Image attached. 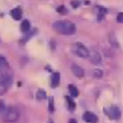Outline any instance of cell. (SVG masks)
Wrapping results in <instances>:
<instances>
[{"label": "cell", "mask_w": 123, "mask_h": 123, "mask_svg": "<svg viewBox=\"0 0 123 123\" xmlns=\"http://www.w3.org/2000/svg\"><path fill=\"white\" fill-rule=\"evenodd\" d=\"M89 57H90V60H91V62H92L93 64H95V65H99V64H101L102 59H101V55H100L99 53L93 52V53H91V54H90Z\"/></svg>", "instance_id": "8"}, {"label": "cell", "mask_w": 123, "mask_h": 123, "mask_svg": "<svg viewBox=\"0 0 123 123\" xmlns=\"http://www.w3.org/2000/svg\"><path fill=\"white\" fill-rule=\"evenodd\" d=\"M49 110L50 112H54V111H55V107H54V99H53V97H50V98H49Z\"/></svg>", "instance_id": "20"}, {"label": "cell", "mask_w": 123, "mask_h": 123, "mask_svg": "<svg viewBox=\"0 0 123 123\" xmlns=\"http://www.w3.org/2000/svg\"><path fill=\"white\" fill-rule=\"evenodd\" d=\"M6 108H7V106L5 105V103L2 100H0V116L4 113V111L6 110Z\"/></svg>", "instance_id": "19"}, {"label": "cell", "mask_w": 123, "mask_h": 123, "mask_svg": "<svg viewBox=\"0 0 123 123\" xmlns=\"http://www.w3.org/2000/svg\"><path fill=\"white\" fill-rule=\"evenodd\" d=\"M73 53L75 55H77L78 57L80 58H89V55H90V52H89V49H87L84 44H82L80 43H76L74 44V47H73Z\"/></svg>", "instance_id": "4"}, {"label": "cell", "mask_w": 123, "mask_h": 123, "mask_svg": "<svg viewBox=\"0 0 123 123\" xmlns=\"http://www.w3.org/2000/svg\"><path fill=\"white\" fill-rule=\"evenodd\" d=\"M55 31L61 34H74L76 32V25L70 21H55L53 23Z\"/></svg>", "instance_id": "1"}, {"label": "cell", "mask_w": 123, "mask_h": 123, "mask_svg": "<svg viewBox=\"0 0 123 123\" xmlns=\"http://www.w3.org/2000/svg\"><path fill=\"white\" fill-rule=\"evenodd\" d=\"M93 76H94V78L100 79V78H102V76H103V72H102L100 69H95L93 71Z\"/></svg>", "instance_id": "16"}, {"label": "cell", "mask_w": 123, "mask_h": 123, "mask_svg": "<svg viewBox=\"0 0 123 123\" xmlns=\"http://www.w3.org/2000/svg\"><path fill=\"white\" fill-rule=\"evenodd\" d=\"M71 4H72V6H73L74 8H77V7H79L81 5V1L80 0H73V1L71 2Z\"/></svg>", "instance_id": "21"}, {"label": "cell", "mask_w": 123, "mask_h": 123, "mask_svg": "<svg viewBox=\"0 0 123 123\" xmlns=\"http://www.w3.org/2000/svg\"><path fill=\"white\" fill-rule=\"evenodd\" d=\"M2 119L7 122H15L19 118V112L14 107H7L4 113L1 115Z\"/></svg>", "instance_id": "2"}, {"label": "cell", "mask_w": 123, "mask_h": 123, "mask_svg": "<svg viewBox=\"0 0 123 123\" xmlns=\"http://www.w3.org/2000/svg\"><path fill=\"white\" fill-rule=\"evenodd\" d=\"M45 97H47V94H45V92L43 90H39L37 91V98L38 100H43V99H45Z\"/></svg>", "instance_id": "17"}, {"label": "cell", "mask_w": 123, "mask_h": 123, "mask_svg": "<svg viewBox=\"0 0 123 123\" xmlns=\"http://www.w3.org/2000/svg\"><path fill=\"white\" fill-rule=\"evenodd\" d=\"M71 70H72L73 74L77 77V78H83L84 75H85L84 70L82 69L80 66H78V65H73L71 67Z\"/></svg>", "instance_id": "7"}, {"label": "cell", "mask_w": 123, "mask_h": 123, "mask_svg": "<svg viewBox=\"0 0 123 123\" xmlns=\"http://www.w3.org/2000/svg\"><path fill=\"white\" fill-rule=\"evenodd\" d=\"M20 29H21V31H23V32H27L30 29V22L28 20H23L21 25H20Z\"/></svg>", "instance_id": "12"}, {"label": "cell", "mask_w": 123, "mask_h": 123, "mask_svg": "<svg viewBox=\"0 0 123 123\" xmlns=\"http://www.w3.org/2000/svg\"><path fill=\"white\" fill-rule=\"evenodd\" d=\"M66 100H67V102H68V107H69V109H70L71 111L75 110V108H76V103L73 101V99H72L71 97L67 96V97H66Z\"/></svg>", "instance_id": "14"}, {"label": "cell", "mask_w": 123, "mask_h": 123, "mask_svg": "<svg viewBox=\"0 0 123 123\" xmlns=\"http://www.w3.org/2000/svg\"><path fill=\"white\" fill-rule=\"evenodd\" d=\"M69 123H77V121H76L75 119H71V120L69 121Z\"/></svg>", "instance_id": "23"}, {"label": "cell", "mask_w": 123, "mask_h": 123, "mask_svg": "<svg viewBox=\"0 0 123 123\" xmlns=\"http://www.w3.org/2000/svg\"><path fill=\"white\" fill-rule=\"evenodd\" d=\"M60 84V73H54L52 76V87L53 88H55L58 87Z\"/></svg>", "instance_id": "10"}, {"label": "cell", "mask_w": 123, "mask_h": 123, "mask_svg": "<svg viewBox=\"0 0 123 123\" xmlns=\"http://www.w3.org/2000/svg\"><path fill=\"white\" fill-rule=\"evenodd\" d=\"M69 92L72 97H78L79 95V91L74 85H69Z\"/></svg>", "instance_id": "13"}, {"label": "cell", "mask_w": 123, "mask_h": 123, "mask_svg": "<svg viewBox=\"0 0 123 123\" xmlns=\"http://www.w3.org/2000/svg\"><path fill=\"white\" fill-rule=\"evenodd\" d=\"M104 112L112 120H119L120 117H121V111L118 107L115 106V105H112V106L108 107V108H105Z\"/></svg>", "instance_id": "5"}, {"label": "cell", "mask_w": 123, "mask_h": 123, "mask_svg": "<svg viewBox=\"0 0 123 123\" xmlns=\"http://www.w3.org/2000/svg\"><path fill=\"white\" fill-rule=\"evenodd\" d=\"M8 68V63L7 61L5 60L3 57H0V70H3V69H6Z\"/></svg>", "instance_id": "15"}, {"label": "cell", "mask_w": 123, "mask_h": 123, "mask_svg": "<svg viewBox=\"0 0 123 123\" xmlns=\"http://www.w3.org/2000/svg\"><path fill=\"white\" fill-rule=\"evenodd\" d=\"M12 84V77L0 70V94L4 93Z\"/></svg>", "instance_id": "3"}, {"label": "cell", "mask_w": 123, "mask_h": 123, "mask_svg": "<svg viewBox=\"0 0 123 123\" xmlns=\"http://www.w3.org/2000/svg\"><path fill=\"white\" fill-rule=\"evenodd\" d=\"M57 11L60 13V14H67L68 13V10H67V8L64 6V5H61V6H59L58 8H57Z\"/></svg>", "instance_id": "18"}, {"label": "cell", "mask_w": 123, "mask_h": 123, "mask_svg": "<svg viewBox=\"0 0 123 123\" xmlns=\"http://www.w3.org/2000/svg\"><path fill=\"white\" fill-rule=\"evenodd\" d=\"M117 21L119 23H123V12L118 13V15H117Z\"/></svg>", "instance_id": "22"}, {"label": "cell", "mask_w": 123, "mask_h": 123, "mask_svg": "<svg viewBox=\"0 0 123 123\" xmlns=\"http://www.w3.org/2000/svg\"><path fill=\"white\" fill-rule=\"evenodd\" d=\"M11 16H12L13 19H16V20L21 19V17H22V11H21V9H20L19 7L12 9L11 10Z\"/></svg>", "instance_id": "9"}, {"label": "cell", "mask_w": 123, "mask_h": 123, "mask_svg": "<svg viewBox=\"0 0 123 123\" xmlns=\"http://www.w3.org/2000/svg\"><path fill=\"white\" fill-rule=\"evenodd\" d=\"M83 119L88 123H97L98 122V117L92 112H85L83 115Z\"/></svg>", "instance_id": "6"}, {"label": "cell", "mask_w": 123, "mask_h": 123, "mask_svg": "<svg viewBox=\"0 0 123 123\" xmlns=\"http://www.w3.org/2000/svg\"><path fill=\"white\" fill-rule=\"evenodd\" d=\"M50 123H52V122H50Z\"/></svg>", "instance_id": "24"}, {"label": "cell", "mask_w": 123, "mask_h": 123, "mask_svg": "<svg viewBox=\"0 0 123 123\" xmlns=\"http://www.w3.org/2000/svg\"><path fill=\"white\" fill-rule=\"evenodd\" d=\"M96 10H97V15H98L99 20H101L102 18L105 16V14L107 13V9L104 8V7H101V6H97Z\"/></svg>", "instance_id": "11"}]
</instances>
